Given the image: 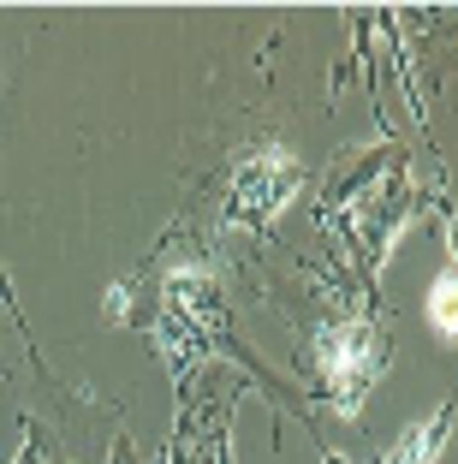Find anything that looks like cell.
Returning a JSON list of instances; mask_svg holds the SVG:
<instances>
[{"mask_svg": "<svg viewBox=\"0 0 458 464\" xmlns=\"http://www.w3.org/2000/svg\"><path fill=\"white\" fill-rule=\"evenodd\" d=\"M381 363H387L381 334H375V322H364V315L327 322V328L316 334V369H322L339 417H357V411H364L369 387L381 382Z\"/></svg>", "mask_w": 458, "mask_h": 464, "instance_id": "cell-1", "label": "cell"}, {"mask_svg": "<svg viewBox=\"0 0 458 464\" xmlns=\"http://www.w3.org/2000/svg\"><path fill=\"white\" fill-rule=\"evenodd\" d=\"M297 185H304V173H297V161L286 150H257L244 155L239 173H232V191H227V220L232 227H274V220L292 208Z\"/></svg>", "mask_w": 458, "mask_h": 464, "instance_id": "cell-2", "label": "cell"}, {"mask_svg": "<svg viewBox=\"0 0 458 464\" xmlns=\"http://www.w3.org/2000/svg\"><path fill=\"white\" fill-rule=\"evenodd\" d=\"M215 310H220V292H215V280H209L202 268L167 274V322H179V328L190 322V340H197V328L215 322Z\"/></svg>", "mask_w": 458, "mask_h": 464, "instance_id": "cell-3", "label": "cell"}, {"mask_svg": "<svg viewBox=\"0 0 458 464\" xmlns=\"http://www.w3.org/2000/svg\"><path fill=\"white\" fill-rule=\"evenodd\" d=\"M453 435V405L434 411V423H411L399 440H393V452L381 464H434L441 459V440Z\"/></svg>", "mask_w": 458, "mask_h": 464, "instance_id": "cell-4", "label": "cell"}, {"mask_svg": "<svg viewBox=\"0 0 458 464\" xmlns=\"http://www.w3.org/2000/svg\"><path fill=\"white\" fill-rule=\"evenodd\" d=\"M423 310H429V328L441 334V340H458V268H446L429 286V304H423Z\"/></svg>", "mask_w": 458, "mask_h": 464, "instance_id": "cell-5", "label": "cell"}, {"mask_svg": "<svg viewBox=\"0 0 458 464\" xmlns=\"http://www.w3.org/2000/svg\"><path fill=\"white\" fill-rule=\"evenodd\" d=\"M108 464H132V440H113V452H108Z\"/></svg>", "mask_w": 458, "mask_h": 464, "instance_id": "cell-6", "label": "cell"}, {"mask_svg": "<svg viewBox=\"0 0 458 464\" xmlns=\"http://www.w3.org/2000/svg\"><path fill=\"white\" fill-rule=\"evenodd\" d=\"M18 464H36V440H30V447H24V452H18Z\"/></svg>", "mask_w": 458, "mask_h": 464, "instance_id": "cell-7", "label": "cell"}]
</instances>
